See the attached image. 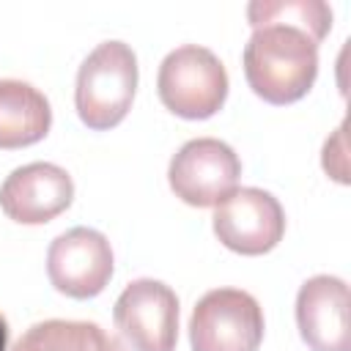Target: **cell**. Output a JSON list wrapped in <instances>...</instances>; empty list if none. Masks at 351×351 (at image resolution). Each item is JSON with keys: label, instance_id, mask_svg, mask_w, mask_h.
<instances>
[{"label": "cell", "instance_id": "obj_14", "mask_svg": "<svg viewBox=\"0 0 351 351\" xmlns=\"http://www.w3.org/2000/svg\"><path fill=\"white\" fill-rule=\"evenodd\" d=\"M0 351H8V321L0 313Z\"/></svg>", "mask_w": 351, "mask_h": 351}, {"label": "cell", "instance_id": "obj_11", "mask_svg": "<svg viewBox=\"0 0 351 351\" xmlns=\"http://www.w3.org/2000/svg\"><path fill=\"white\" fill-rule=\"evenodd\" d=\"M52 126L49 99L30 82L0 80V148L16 151L41 143Z\"/></svg>", "mask_w": 351, "mask_h": 351}, {"label": "cell", "instance_id": "obj_13", "mask_svg": "<svg viewBox=\"0 0 351 351\" xmlns=\"http://www.w3.org/2000/svg\"><path fill=\"white\" fill-rule=\"evenodd\" d=\"M247 22L252 30L271 22L291 25L321 44L332 27V8L321 0H255L247 5Z\"/></svg>", "mask_w": 351, "mask_h": 351}, {"label": "cell", "instance_id": "obj_10", "mask_svg": "<svg viewBox=\"0 0 351 351\" xmlns=\"http://www.w3.org/2000/svg\"><path fill=\"white\" fill-rule=\"evenodd\" d=\"M296 326L310 351H351L348 285L335 274H315L296 293Z\"/></svg>", "mask_w": 351, "mask_h": 351}, {"label": "cell", "instance_id": "obj_12", "mask_svg": "<svg viewBox=\"0 0 351 351\" xmlns=\"http://www.w3.org/2000/svg\"><path fill=\"white\" fill-rule=\"evenodd\" d=\"M11 351H123V346L93 321L47 318L27 326Z\"/></svg>", "mask_w": 351, "mask_h": 351}, {"label": "cell", "instance_id": "obj_2", "mask_svg": "<svg viewBox=\"0 0 351 351\" xmlns=\"http://www.w3.org/2000/svg\"><path fill=\"white\" fill-rule=\"evenodd\" d=\"M137 93V55L123 41H101L80 66L74 107L93 132L115 129L132 110Z\"/></svg>", "mask_w": 351, "mask_h": 351}, {"label": "cell", "instance_id": "obj_1", "mask_svg": "<svg viewBox=\"0 0 351 351\" xmlns=\"http://www.w3.org/2000/svg\"><path fill=\"white\" fill-rule=\"evenodd\" d=\"M247 85L258 99L274 107L293 104L310 93L318 77V44L299 27H255L241 55Z\"/></svg>", "mask_w": 351, "mask_h": 351}, {"label": "cell", "instance_id": "obj_4", "mask_svg": "<svg viewBox=\"0 0 351 351\" xmlns=\"http://www.w3.org/2000/svg\"><path fill=\"white\" fill-rule=\"evenodd\" d=\"M263 310L241 288L203 293L189 315L192 351H258L263 343Z\"/></svg>", "mask_w": 351, "mask_h": 351}, {"label": "cell", "instance_id": "obj_9", "mask_svg": "<svg viewBox=\"0 0 351 351\" xmlns=\"http://www.w3.org/2000/svg\"><path fill=\"white\" fill-rule=\"evenodd\" d=\"M74 200L71 176L52 162H30L0 184V208L19 225H47Z\"/></svg>", "mask_w": 351, "mask_h": 351}, {"label": "cell", "instance_id": "obj_7", "mask_svg": "<svg viewBox=\"0 0 351 351\" xmlns=\"http://www.w3.org/2000/svg\"><path fill=\"white\" fill-rule=\"evenodd\" d=\"M112 247L104 233L77 225L52 239L47 250L49 285L69 299H93L112 280Z\"/></svg>", "mask_w": 351, "mask_h": 351}, {"label": "cell", "instance_id": "obj_5", "mask_svg": "<svg viewBox=\"0 0 351 351\" xmlns=\"http://www.w3.org/2000/svg\"><path fill=\"white\" fill-rule=\"evenodd\" d=\"M241 159L217 137L186 140L170 159L167 181L178 200L195 208L219 206L230 192L239 189Z\"/></svg>", "mask_w": 351, "mask_h": 351}, {"label": "cell", "instance_id": "obj_8", "mask_svg": "<svg viewBox=\"0 0 351 351\" xmlns=\"http://www.w3.org/2000/svg\"><path fill=\"white\" fill-rule=\"evenodd\" d=\"M214 236L230 252L266 255L285 236V211L271 192L241 186L214 206Z\"/></svg>", "mask_w": 351, "mask_h": 351}, {"label": "cell", "instance_id": "obj_6", "mask_svg": "<svg viewBox=\"0 0 351 351\" xmlns=\"http://www.w3.org/2000/svg\"><path fill=\"white\" fill-rule=\"evenodd\" d=\"M112 321L132 351H176L178 296L162 280H132L115 299Z\"/></svg>", "mask_w": 351, "mask_h": 351}, {"label": "cell", "instance_id": "obj_3", "mask_svg": "<svg viewBox=\"0 0 351 351\" xmlns=\"http://www.w3.org/2000/svg\"><path fill=\"white\" fill-rule=\"evenodd\" d=\"M228 88L230 82L222 60L200 44L176 47L159 63V101L178 118L206 121L217 115L228 99Z\"/></svg>", "mask_w": 351, "mask_h": 351}]
</instances>
